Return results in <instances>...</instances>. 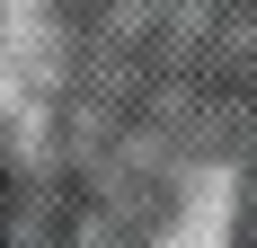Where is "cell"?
Masks as SVG:
<instances>
[]
</instances>
